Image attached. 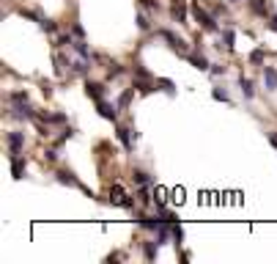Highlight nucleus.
I'll return each instance as SVG.
<instances>
[{
    "instance_id": "473e14b6",
    "label": "nucleus",
    "mask_w": 277,
    "mask_h": 264,
    "mask_svg": "<svg viewBox=\"0 0 277 264\" xmlns=\"http://www.w3.org/2000/svg\"><path fill=\"white\" fill-rule=\"evenodd\" d=\"M44 160H47V162H55V160H58V143L52 146V149H47V152H44Z\"/></svg>"
},
{
    "instance_id": "2eb2a0df",
    "label": "nucleus",
    "mask_w": 277,
    "mask_h": 264,
    "mask_svg": "<svg viewBox=\"0 0 277 264\" xmlns=\"http://www.w3.org/2000/svg\"><path fill=\"white\" fill-rule=\"evenodd\" d=\"M72 50L77 52L80 58H91V61H93V52H91V47L85 44V39H77V42L72 44Z\"/></svg>"
},
{
    "instance_id": "412c9836",
    "label": "nucleus",
    "mask_w": 277,
    "mask_h": 264,
    "mask_svg": "<svg viewBox=\"0 0 277 264\" xmlns=\"http://www.w3.org/2000/svg\"><path fill=\"white\" fill-rule=\"evenodd\" d=\"M157 250H159L157 240H154V242H146V261H154V259H157Z\"/></svg>"
},
{
    "instance_id": "f3484780",
    "label": "nucleus",
    "mask_w": 277,
    "mask_h": 264,
    "mask_svg": "<svg viewBox=\"0 0 277 264\" xmlns=\"http://www.w3.org/2000/svg\"><path fill=\"white\" fill-rule=\"evenodd\" d=\"M110 204H113V207H124V209H134V198H132V195H126V193H124L121 198H113Z\"/></svg>"
},
{
    "instance_id": "a211bd4d",
    "label": "nucleus",
    "mask_w": 277,
    "mask_h": 264,
    "mask_svg": "<svg viewBox=\"0 0 277 264\" xmlns=\"http://www.w3.org/2000/svg\"><path fill=\"white\" fill-rule=\"evenodd\" d=\"M157 83H159V88H162L165 94L176 97V83H173V80H167V77H157Z\"/></svg>"
},
{
    "instance_id": "2f4dec72",
    "label": "nucleus",
    "mask_w": 277,
    "mask_h": 264,
    "mask_svg": "<svg viewBox=\"0 0 277 264\" xmlns=\"http://www.w3.org/2000/svg\"><path fill=\"white\" fill-rule=\"evenodd\" d=\"M69 138H74V130H72V127H66V130H63V135H60V138L55 140V143H58V146H63Z\"/></svg>"
},
{
    "instance_id": "58836bf2",
    "label": "nucleus",
    "mask_w": 277,
    "mask_h": 264,
    "mask_svg": "<svg viewBox=\"0 0 277 264\" xmlns=\"http://www.w3.org/2000/svg\"><path fill=\"white\" fill-rule=\"evenodd\" d=\"M266 138H269V143H272V146L277 149V132H269V135H266Z\"/></svg>"
},
{
    "instance_id": "ddd939ff",
    "label": "nucleus",
    "mask_w": 277,
    "mask_h": 264,
    "mask_svg": "<svg viewBox=\"0 0 277 264\" xmlns=\"http://www.w3.org/2000/svg\"><path fill=\"white\" fill-rule=\"evenodd\" d=\"M132 182L137 187H146V185H154V176L146 173V171H140V168H134V171H132Z\"/></svg>"
},
{
    "instance_id": "e433bc0d",
    "label": "nucleus",
    "mask_w": 277,
    "mask_h": 264,
    "mask_svg": "<svg viewBox=\"0 0 277 264\" xmlns=\"http://www.w3.org/2000/svg\"><path fill=\"white\" fill-rule=\"evenodd\" d=\"M140 3H143L146 9H151V11H154V9H159V3H157V0H140Z\"/></svg>"
},
{
    "instance_id": "7ed1b4c3",
    "label": "nucleus",
    "mask_w": 277,
    "mask_h": 264,
    "mask_svg": "<svg viewBox=\"0 0 277 264\" xmlns=\"http://www.w3.org/2000/svg\"><path fill=\"white\" fill-rule=\"evenodd\" d=\"M116 138L121 140V143H124V149H126V152H132V149H134V140H137V132H134L132 127L118 124V127H116Z\"/></svg>"
},
{
    "instance_id": "f704fd0d",
    "label": "nucleus",
    "mask_w": 277,
    "mask_h": 264,
    "mask_svg": "<svg viewBox=\"0 0 277 264\" xmlns=\"http://www.w3.org/2000/svg\"><path fill=\"white\" fill-rule=\"evenodd\" d=\"M72 33H74V39H85V31H83V25H77V22L72 25Z\"/></svg>"
},
{
    "instance_id": "a19ab883",
    "label": "nucleus",
    "mask_w": 277,
    "mask_h": 264,
    "mask_svg": "<svg viewBox=\"0 0 277 264\" xmlns=\"http://www.w3.org/2000/svg\"><path fill=\"white\" fill-rule=\"evenodd\" d=\"M228 3H239V0H228Z\"/></svg>"
},
{
    "instance_id": "f8f14e48",
    "label": "nucleus",
    "mask_w": 277,
    "mask_h": 264,
    "mask_svg": "<svg viewBox=\"0 0 277 264\" xmlns=\"http://www.w3.org/2000/svg\"><path fill=\"white\" fill-rule=\"evenodd\" d=\"M263 85H266V91H277V69L274 66H263Z\"/></svg>"
},
{
    "instance_id": "6e6552de",
    "label": "nucleus",
    "mask_w": 277,
    "mask_h": 264,
    "mask_svg": "<svg viewBox=\"0 0 277 264\" xmlns=\"http://www.w3.org/2000/svg\"><path fill=\"white\" fill-rule=\"evenodd\" d=\"M55 179H58V185H69V187H83V182L77 179L72 171H66V168H60V171L55 173Z\"/></svg>"
},
{
    "instance_id": "72a5a7b5",
    "label": "nucleus",
    "mask_w": 277,
    "mask_h": 264,
    "mask_svg": "<svg viewBox=\"0 0 277 264\" xmlns=\"http://www.w3.org/2000/svg\"><path fill=\"white\" fill-rule=\"evenodd\" d=\"M209 72H212V77H220V74H225V66H222V64H212V69H209Z\"/></svg>"
},
{
    "instance_id": "c9c22d12",
    "label": "nucleus",
    "mask_w": 277,
    "mask_h": 264,
    "mask_svg": "<svg viewBox=\"0 0 277 264\" xmlns=\"http://www.w3.org/2000/svg\"><path fill=\"white\" fill-rule=\"evenodd\" d=\"M42 94L44 97H52V83L50 80H42Z\"/></svg>"
},
{
    "instance_id": "cd10ccee",
    "label": "nucleus",
    "mask_w": 277,
    "mask_h": 264,
    "mask_svg": "<svg viewBox=\"0 0 277 264\" xmlns=\"http://www.w3.org/2000/svg\"><path fill=\"white\" fill-rule=\"evenodd\" d=\"M212 97L217 99V102H231V97H228L225 88H212Z\"/></svg>"
},
{
    "instance_id": "dca6fc26",
    "label": "nucleus",
    "mask_w": 277,
    "mask_h": 264,
    "mask_svg": "<svg viewBox=\"0 0 277 264\" xmlns=\"http://www.w3.org/2000/svg\"><path fill=\"white\" fill-rule=\"evenodd\" d=\"M239 88H241V94H245V99H253V97H255L253 80H250V77H245V74H239Z\"/></svg>"
},
{
    "instance_id": "b1692460",
    "label": "nucleus",
    "mask_w": 277,
    "mask_h": 264,
    "mask_svg": "<svg viewBox=\"0 0 277 264\" xmlns=\"http://www.w3.org/2000/svg\"><path fill=\"white\" fill-rule=\"evenodd\" d=\"M72 44H74V33H60L55 42V47H72Z\"/></svg>"
},
{
    "instance_id": "aec40b11",
    "label": "nucleus",
    "mask_w": 277,
    "mask_h": 264,
    "mask_svg": "<svg viewBox=\"0 0 277 264\" xmlns=\"http://www.w3.org/2000/svg\"><path fill=\"white\" fill-rule=\"evenodd\" d=\"M173 242H176V248H181V242H184V228H181V223H173Z\"/></svg>"
},
{
    "instance_id": "393cba45",
    "label": "nucleus",
    "mask_w": 277,
    "mask_h": 264,
    "mask_svg": "<svg viewBox=\"0 0 277 264\" xmlns=\"http://www.w3.org/2000/svg\"><path fill=\"white\" fill-rule=\"evenodd\" d=\"M233 39H236V33H233L231 28H225V31H222V39H220V42H225L228 50H233Z\"/></svg>"
},
{
    "instance_id": "5701e85b",
    "label": "nucleus",
    "mask_w": 277,
    "mask_h": 264,
    "mask_svg": "<svg viewBox=\"0 0 277 264\" xmlns=\"http://www.w3.org/2000/svg\"><path fill=\"white\" fill-rule=\"evenodd\" d=\"M132 72H134V77H143V80H154V74L148 72L143 64H134V69H132Z\"/></svg>"
},
{
    "instance_id": "9d476101",
    "label": "nucleus",
    "mask_w": 277,
    "mask_h": 264,
    "mask_svg": "<svg viewBox=\"0 0 277 264\" xmlns=\"http://www.w3.org/2000/svg\"><path fill=\"white\" fill-rule=\"evenodd\" d=\"M184 58L190 61V64L195 66V69H200V72H209V69H212V64L206 61V55H203V52H200V55H198V52H187Z\"/></svg>"
},
{
    "instance_id": "423d86ee",
    "label": "nucleus",
    "mask_w": 277,
    "mask_h": 264,
    "mask_svg": "<svg viewBox=\"0 0 277 264\" xmlns=\"http://www.w3.org/2000/svg\"><path fill=\"white\" fill-rule=\"evenodd\" d=\"M170 17L176 19V22L187 25V3H184V0H173V6H170Z\"/></svg>"
},
{
    "instance_id": "9b49d317",
    "label": "nucleus",
    "mask_w": 277,
    "mask_h": 264,
    "mask_svg": "<svg viewBox=\"0 0 277 264\" xmlns=\"http://www.w3.org/2000/svg\"><path fill=\"white\" fill-rule=\"evenodd\" d=\"M91 69H93V66H91V58H77V61L72 64V72L80 74V77H88V74H91Z\"/></svg>"
},
{
    "instance_id": "7c9ffc66",
    "label": "nucleus",
    "mask_w": 277,
    "mask_h": 264,
    "mask_svg": "<svg viewBox=\"0 0 277 264\" xmlns=\"http://www.w3.org/2000/svg\"><path fill=\"white\" fill-rule=\"evenodd\" d=\"M28 99V91H11L9 94V102H25Z\"/></svg>"
},
{
    "instance_id": "4be33fe9",
    "label": "nucleus",
    "mask_w": 277,
    "mask_h": 264,
    "mask_svg": "<svg viewBox=\"0 0 277 264\" xmlns=\"http://www.w3.org/2000/svg\"><path fill=\"white\" fill-rule=\"evenodd\" d=\"M55 74H58V77H63V74H66V58L60 55V52H55Z\"/></svg>"
},
{
    "instance_id": "4c0bfd02",
    "label": "nucleus",
    "mask_w": 277,
    "mask_h": 264,
    "mask_svg": "<svg viewBox=\"0 0 277 264\" xmlns=\"http://www.w3.org/2000/svg\"><path fill=\"white\" fill-rule=\"evenodd\" d=\"M269 31L277 33V14H269Z\"/></svg>"
},
{
    "instance_id": "bb28decb",
    "label": "nucleus",
    "mask_w": 277,
    "mask_h": 264,
    "mask_svg": "<svg viewBox=\"0 0 277 264\" xmlns=\"http://www.w3.org/2000/svg\"><path fill=\"white\" fill-rule=\"evenodd\" d=\"M134 22H137V28H140V31H151V22H148V14H143V11H140V14L134 17Z\"/></svg>"
},
{
    "instance_id": "c756f323",
    "label": "nucleus",
    "mask_w": 277,
    "mask_h": 264,
    "mask_svg": "<svg viewBox=\"0 0 277 264\" xmlns=\"http://www.w3.org/2000/svg\"><path fill=\"white\" fill-rule=\"evenodd\" d=\"M39 28H42L44 33H55V31H58V25L52 22V19H47V17H44L42 22H39Z\"/></svg>"
},
{
    "instance_id": "f257e3e1",
    "label": "nucleus",
    "mask_w": 277,
    "mask_h": 264,
    "mask_svg": "<svg viewBox=\"0 0 277 264\" xmlns=\"http://www.w3.org/2000/svg\"><path fill=\"white\" fill-rule=\"evenodd\" d=\"M192 17H195V22H198L206 33H220V22H217V17L209 14L206 9H200V6H192Z\"/></svg>"
},
{
    "instance_id": "20e7f679",
    "label": "nucleus",
    "mask_w": 277,
    "mask_h": 264,
    "mask_svg": "<svg viewBox=\"0 0 277 264\" xmlns=\"http://www.w3.org/2000/svg\"><path fill=\"white\" fill-rule=\"evenodd\" d=\"M96 110H99V116L107 119V121H118V102H107V99H99L96 102Z\"/></svg>"
},
{
    "instance_id": "1a4fd4ad",
    "label": "nucleus",
    "mask_w": 277,
    "mask_h": 264,
    "mask_svg": "<svg viewBox=\"0 0 277 264\" xmlns=\"http://www.w3.org/2000/svg\"><path fill=\"white\" fill-rule=\"evenodd\" d=\"M25 171H28V160L19 157V154H17V157H11V176H14L17 182L25 176Z\"/></svg>"
},
{
    "instance_id": "c85d7f7f",
    "label": "nucleus",
    "mask_w": 277,
    "mask_h": 264,
    "mask_svg": "<svg viewBox=\"0 0 277 264\" xmlns=\"http://www.w3.org/2000/svg\"><path fill=\"white\" fill-rule=\"evenodd\" d=\"M263 61H266V52H263L261 47H258V50H253V52H250V64H263Z\"/></svg>"
},
{
    "instance_id": "6ab92c4d",
    "label": "nucleus",
    "mask_w": 277,
    "mask_h": 264,
    "mask_svg": "<svg viewBox=\"0 0 277 264\" xmlns=\"http://www.w3.org/2000/svg\"><path fill=\"white\" fill-rule=\"evenodd\" d=\"M132 94H134V88H126V91L118 97V107H121V110H126V107H129V102H132Z\"/></svg>"
},
{
    "instance_id": "a878e982",
    "label": "nucleus",
    "mask_w": 277,
    "mask_h": 264,
    "mask_svg": "<svg viewBox=\"0 0 277 264\" xmlns=\"http://www.w3.org/2000/svg\"><path fill=\"white\" fill-rule=\"evenodd\" d=\"M121 74H124V66H121V64H110V66H107V80L121 77Z\"/></svg>"
},
{
    "instance_id": "39448f33",
    "label": "nucleus",
    "mask_w": 277,
    "mask_h": 264,
    "mask_svg": "<svg viewBox=\"0 0 277 264\" xmlns=\"http://www.w3.org/2000/svg\"><path fill=\"white\" fill-rule=\"evenodd\" d=\"M85 97L99 102V99L107 97V85L105 83H96V80H85Z\"/></svg>"
},
{
    "instance_id": "4468645a",
    "label": "nucleus",
    "mask_w": 277,
    "mask_h": 264,
    "mask_svg": "<svg viewBox=\"0 0 277 264\" xmlns=\"http://www.w3.org/2000/svg\"><path fill=\"white\" fill-rule=\"evenodd\" d=\"M247 6H250V11H253L255 17H266V14H269L266 0H247Z\"/></svg>"
},
{
    "instance_id": "ea45409f",
    "label": "nucleus",
    "mask_w": 277,
    "mask_h": 264,
    "mask_svg": "<svg viewBox=\"0 0 277 264\" xmlns=\"http://www.w3.org/2000/svg\"><path fill=\"white\" fill-rule=\"evenodd\" d=\"M121 259H124L121 253H110V256H107V261H121Z\"/></svg>"
},
{
    "instance_id": "f03ea898",
    "label": "nucleus",
    "mask_w": 277,
    "mask_h": 264,
    "mask_svg": "<svg viewBox=\"0 0 277 264\" xmlns=\"http://www.w3.org/2000/svg\"><path fill=\"white\" fill-rule=\"evenodd\" d=\"M6 143H9V157H17V154H22V149H25V132L11 130L9 135H6Z\"/></svg>"
},
{
    "instance_id": "0eeeda50",
    "label": "nucleus",
    "mask_w": 277,
    "mask_h": 264,
    "mask_svg": "<svg viewBox=\"0 0 277 264\" xmlns=\"http://www.w3.org/2000/svg\"><path fill=\"white\" fill-rule=\"evenodd\" d=\"M157 80H143V77H134V83H132V88H134V91H137V94H154V91H157Z\"/></svg>"
}]
</instances>
